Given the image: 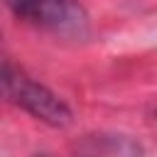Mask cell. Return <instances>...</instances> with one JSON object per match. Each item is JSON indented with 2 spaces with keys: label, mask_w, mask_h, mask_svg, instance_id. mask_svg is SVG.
Wrapping results in <instances>:
<instances>
[{
  "label": "cell",
  "mask_w": 157,
  "mask_h": 157,
  "mask_svg": "<svg viewBox=\"0 0 157 157\" xmlns=\"http://www.w3.org/2000/svg\"><path fill=\"white\" fill-rule=\"evenodd\" d=\"M0 96L27 110L32 118L52 125V128H66L71 123L69 105L44 83L27 76L22 69L12 66L0 56Z\"/></svg>",
  "instance_id": "6da1fadb"
},
{
  "label": "cell",
  "mask_w": 157,
  "mask_h": 157,
  "mask_svg": "<svg viewBox=\"0 0 157 157\" xmlns=\"http://www.w3.org/2000/svg\"><path fill=\"white\" fill-rule=\"evenodd\" d=\"M22 22L64 39H86L91 32L88 15L78 0H2Z\"/></svg>",
  "instance_id": "7a4b0ae2"
},
{
  "label": "cell",
  "mask_w": 157,
  "mask_h": 157,
  "mask_svg": "<svg viewBox=\"0 0 157 157\" xmlns=\"http://www.w3.org/2000/svg\"><path fill=\"white\" fill-rule=\"evenodd\" d=\"M34 157H47V155H34Z\"/></svg>",
  "instance_id": "3957f363"
}]
</instances>
